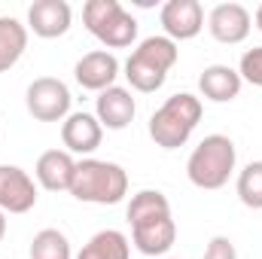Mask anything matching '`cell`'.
<instances>
[{
    "label": "cell",
    "mask_w": 262,
    "mask_h": 259,
    "mask_svg": "<svg viewBox=\"0 0 262 259\" xmlns=\"http://www.w3.org/2000/svg\"><path fill=\"white\" fill-rule=\"evenodd\" d=\"M180 58V49L174 40H168L165 34L162 37H146L137 43V49L128 55L125 61V79L131 82L134 92H143V95H152L165 85L168 79V70L177 64Z\"/></svg>",
    "instance_id": "1"
},
{
    "label": "cell",
    "mask_w": 262,
    "mask_h": 259,
    "mask_svg": "<svg viewBox=\"0 0 262 259\" xmlns=\"http://www.w3.org/2000/svg\"><path fill=\"white\" fill-rule=\"evenodd\" d=\"M201 113H204L201 98H195L192 92H177L149 116V137L162 149H180L198 128Z\"/></svg>",
    "instance_id": "2"
},
{
    "label": "cell",
    "mask_w": 262,
    "mask_h": 259,
    "mask_svg": "<svg viewBox=\"0 0 262 259\" xmlns=\"http://www.w3.org/2000/svg\"><path fill=\"white\" fill-rule=\"evenodd\" d=\"M70 195L85 204H119L128 195V174L116 162L82 159V162H76Z\"/></svg>",
    "instance_id": "3"
},
{
    "label": "cell",
    "mask_w": 262,
    "mask_h": 259,
    "mask_svg": "<svg viewBox=\"0 0 262 259\" xmlns=\"http://www.w3.org/2000/svg\"><path fill=\"white\" fill-rule=\"evenodd\" d=\"M235 162H238V153H235L232 137L207 134L186 162V177L192 186L213 192V189H223L229 183V177L235 174Z\"/></svg>",
    "instance_id": "4"
},
{
    "label": "cell",
    "mask_w": 262,
    "mask_h": 259,
    "mask_svg": "<svg viewBox=\"0 0 262 259\" xmlns=\"http://www.w3.org/2000/svg\"><path fill=\"white\" fill-rule=\"evenodd\" d=\"M82 25L107 49H128L137 40V18L119 0H89L82 6Z\"/></svg>",
    "instance_id": "5"
},
{
    "label": "cell",
    "mask_w": 262,
    "mask_h": 259,
    "mask_svg": "<svg viewBox=\"0 0 262 259\" xmlns=\"http://www.w3.org/2000/svg\"><path fill=\"white\" fill-rule=\"evenodd\" d=\"M70 89L58 76H40L28 85L25 104L37 122H64L70 116Z\"/></svg>",
    "instance_id": "6"
},
{
    "label": "cell",
    "mask_w": 262,
    "mask_h": 259,
    "mask_svg": "<svg viewBox=\"0 0 262 259\" xmlns=\"http://www.w3.org/2000/svg\"><path fill=\"white\" fill-rule=\"evenodd\" d=\"M207 31L216 43H226V46H238L250 37L253 31V15L247 6L241 3H216L207 15Z\"/></svg>",
    "instance_id": "7"
},
{
    "label": "cell",
    "mask_w": 262,
    "mask_h": 259,
    "mask_svg": "<svg viewBox=\"0 0 262 259\" xmlns=\"http://www.w3.org/2000/svg\"><path fill=\"white\" fill-rule=\"evenodd\" d=\"M37 204V183L18 165H0V210L28 213Z\"/></svg>",
    "instance_id": "8"
},
{
    "label": "cell",
    "mask_w": 262,
    "mask_h": 259,
    "mask_svg": "<svg viewBox=\"0 0 262 259\" xmlns=\"http://www.w3.org/2000/svg\"><path fill=\"white\" fill-rule=\"evenodd\" d=\"M159 21L168 40H192L204 28V6L198 0H168L159 12Z\"/></svg>",
    "instance_id": "9"
},
{
    "label": "cell",
    "mask_w": 262,
    "mask_h": 259,
    "mask_svg": "<svg viewBox=\"0 0 262 259\" xmlns=\"http://www.w3.org/2000/svg\"><path fill=\"white\" fill-rule=\"evenodd\" d=\"M119 58L113 55V52H107V49H95V52H85L76 67H73V76H76V82L85 89V92H107L110 85H116V76H119Z\"/></svg>",
    "instance_id": "10"
},
{
    "label": "cell",
    "mask_w": 262,
    "mask_h": 259,
    "mask_svg": "<svg viewBox=\"0 0 262 259\" xmlns=\"http://www.w3.org/2000/svg\"><path fill=\"white\" fill-rule=\"evenodd\" d=\"M101 140H104V125L98 122L95 113L79 110V113H70L61 122V143H64V149L70 156L73 153L76 156H92L101 146Z\"/></svg>",
    "instance_id": "11"
},
{
    "label": "cell",
    "mask_w": 262,
    "mask_h": 259,
    "mask_svg": "<svg viewBox=\"0 0 262 259\" xmlns=\"http://www.w3.org/2000/svg\"><path fill=\"white\" fill-rule=\"evenodd\" d=\"M131 241L143 256H165L177 241V223H174L171 213L134 223L131 226Z\"/></svg>",
    "instance_id": "12"
},
{
    "label": "cell",
    "mask_w": 262,
    "mask_h": 259,
    "mask_svg": "<svg viewBox=\"0 0 262 259\" xmlns=\"http://www.w3.org/2000/svg\"><path fill=\"white\" fill-rule=\"evenodd\" d=\"M70 21H73V12L67 0H34L28 6V28L43 40L64 37L70 31Z\"/></svg>",
    "instance_id": "13"
},
{
    "label": "cell",
    "mask_w": 262,
    "mask_h": 259,
    "mask_svg": "<svg viewBox=\"0 0 262 259\" xmlns=\"http://www.w3.org/2000/svg\"><path fill=\"white\" fill-rule=\"evenodd\" d=\"M134 113H137V104H134L131 89H125V85H110L107 92H101L95 98V116L110 131L128 128L134 122Z\"/></svg>",
    "instance_id": "14"
},
{
    "label": "cell",
    "mask_w": 262,
    "mask_h": 259,
    "mask_svg": "<svg viewBox=\"0 0 262 259\" xmlns=\"http://www.w3.org/2000/svg\"><path fill=\"white\" fill-rule=\"evenodd\" d=\"M73 174H76V159L67 149H46L34 168L37 183L49 192H70Z\"/></svg>",
    "instance_id": "15"
},
{
    "label": "cell",
    "mask_w": 262,
    "mask_h": 259,
    "mask_svg": "<svg viewBox=\"0 0 262 259\" xmlns=\"http://www.w3.org/2000/svg\"><path fill=\"white\" fill-rule=\"evenodd\" d=\"M241 85H244V79L238 76L235 67H229V64H210V67H204L201 76H198L201 95H204L207 101H213V104L235 101V98L241 95Z\"/></svg>",
    "instance_id": "16"
},
{
    "label": "cell",
    "mask_w": 262,
    "mask_h": 259,
    "mask_svg": "<svg viewBox=\"0 0 262 259\" xmlns=\"http://www.w3.org/2000/svg\"><path fill=\"white\" fill-rule=\"evenodd\" d=\"M73 259H131V241L119 229H104L92 235Z\"/></svg>",
    "instance_id": "17"
},
{
    "label": "cell",
    "mask_w": 262,
    "mask_h": 259,
    "mask_svg": "<svg viewBox=\"0 0 262 259\" xmlns=\"http://www.w3.org/2000/svg\"><path fill=\"white\" fill-rule=\"evenodd\" d=\"M28 49V25L12 15H0V73L18 64Z\"/></svg>",
    "instance_id": "18"
},
{
    "label": "cell",
    "mask_w": 262,
    "mask_h": 259,
    "mask_svg": "<svg viewBox=\"0 0 262 259\" xmlns=\"http://www.w3.org/2000/svg\"><path fill=\"white\" fill-rule=\"evenodd\" d=\"M171 213V201L168 195L159 192V189H140V192L131 195L128 207H125V217L128 223H143V220H152V217H165Z\"/></svg>",
    "instance_id": "19"
},
{
    "label": "cell",
    "mask_w": 262,
    "mask_h": 259,
    "mask_svg": "<svg viewBox=\"0 0 262 259\" xmlns=\"http://www.w3.org/2000/svg\"><path fill=\"white\" fill-rule=\"evenodd\" d=\"M31 259H73L70 241L58 229H43L31 241Z\"/></svg>",
    "instance_id": "20"
},
{
    "label": "cell",
    "mask_w": 262,
    "mask_h": 259,
    "mask_svg": "<svg viewBox=\"0 0 262 259\" xmlns=\"http://www.w3.org/2000/svg\"><path fill=\"white\" fill-rule=\"evenodd\" d=\"M238 198L244 207L250 210H262V162H250L238 171Z\"/></svg>",
    "instance_id": "21"
},
{
    "label": "cell",
    "mask_w": 262,
    "mask_h": 259,
    "mask_svg": "<svg viewBox=\"0 0 262 259\" xmlns=\"http://www.w3.org/2000/svg\"><path fill=\"white\" fill-rule=\"evenodd\" d=\"M238 76L250 85H259L262 89V46H253L241 55V64H238Z\"/></svg>",
    "instance_id": "22"
},
{
    "label": "cell",
    "mask_w": 262,
    "mask_h": 259,
    "mask_svg": "<svg viewBox=\"0 0 262 259\" xmlns=\"http://www.w3.org/2000/svg\"><path fill=\"white\" fill-rule=\"evenodd\" d=\"M201 259H238V250H235L232 238H226V235H213V238L207 241L204 256Z\"/></svg>",
    "instance_id": "23"
},
{
    "label": "cell",
    "mask_w": 262,
    "mask_h": 259,
    "mask_svg": "<svg viewBox=\"0 0 262 259\" xmlns=\"http://www.w3.org/2000/svg\"><path fill=\"white\" fill-rule=\"evenodd\" d=\"M3 235H6V213L0 210V241H3Z\"/></svg>",
    "instance_id": "24"
},
{
    "label": "cell",
    "mask_w": 262,
    "mask_h": 259,
    "mask_svg": "<svg viewBox=\"0 0 262 259\" xmlns=\"http://www.w3.org/2000/svg\"><path fill=\"white\" fill-rule=\"evenodd\" d=\"M253 21H256V28L262 31V3L256 6V15H253Z\"/></svg>",
    "instance_id": "25"
},
{
    "label": "cell",
    "mask_w": 262,
    "mask_h": 259,
    "mask_svg": "<svg viewBox=\"0 0 262 259\" xmlns=\"http://www.w3.org/2000/svg\"><path fill=\"white\" fill-rule=\"evenodd\" d=\"M165 259H174V256H165Z\"/></svg>",
    "instance_id": "26"
}]
</instances>
